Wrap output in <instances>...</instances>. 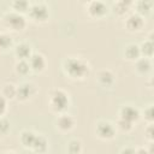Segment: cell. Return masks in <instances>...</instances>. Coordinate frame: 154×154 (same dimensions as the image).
Instances as JSON below:
<instances>
[{
	"label": "cell",
	"mask_w": 154,
	"mask_h": 154,
	"mask_svg": "<svg viewBox=\"0 0 154 154\" xmlns=\"http://www.w3.org/2000/svg\"><path fill=\"white\" fill-rule=\"evenodd\" d=\"M30 67L36 70V71H41L45 69V65H46V60L43 58L42 54H38V53H34L30 55Z\"/></svg>",
	"instance_id": "ba28073f"
},
{
	"label": "cell",
	"mask_w": 154,
	"mask_h": 154,
	"mask_svg": "<svg viewBox=\"0 0 154 154\" xmlns=\"http://www.w3.org/2000/svg\"><path fill=\"white\" fill-rule=\"evenodd\" d=\"M143 25V19L140 14L137 13H134V14H130L126 19V26L130 29V30H138L141 26Z\"/></svg>",
	"instance_id": "9c48e42d"
},
{
	"label": "cell",
	"mask_w": 154,
	"mask_h": 154,
	"mask_svg": "<svg viewBox=\"0 0 154 154\" xmlns=\"http://www.w3.org/2000/svg\"><path fill=\"white\" fill-rule=\"evenodd\" d=\"M58 128L61 130H70L73 126V119L69 114H61L57 120Z\"/></svg>",
	"instance_id": "8fae6325"
},
{
	"label": "cell",
	"mask_w": 154,
	"mask_h": 154,
	"mask_svg": "<svg viewBox=\"0 0 154 154\" xmlns=\"http://www.w3.org/2000/svg\"><path fill=\"white\" fill-rule=\"evenodd\" d=\"M138 117H140V112L134 106L128 105V106L122 107V109H120V118L124 119V120H126V122L132 123L134 120H137Z\"/></svg>",
	"instance_id": "8992f818"
},
{
	"label": "cell",
	"mask_w": 154,
	"mask_h": 154,
	"mask_svg": "<svg viewBox=\"0 0 154 154\" xmlns=\"http://www.w3.org/2000/svg\"><path fill=\"white\" fill-rule=\"evenodd\" d=\"M30 16L36 20H45L48 17V8L46 5L36 2L30 6Z\"/></svg>",
	"instance_id": "5b68a950"
},
{
	"label": "cell",
	"mask_w": 154,
	"mask_h": 154,
	"mask_svg": "<svg viewBox=\"0 0 154 154\" xmlns=\"http://www.w3.org/2000/svg\"><path fill=\"white\" fill-rule=\"evenodd\" d=\"M138 47H140V52L144 54L146 57H150L153 54V41L152 40H147L142 42V45Z\"/></svg>",
	"instance_id": "e0dca14e"
},
{
	"label": "cell",
	"mask_w": 154,
	"mask_h": 154,
	"mask_svg": "<svg viewBox=\"0 0 154 154\" xmlns=\"http://www.w3.org/2000/svg\"><path fill=\"white\" fill-rule=\"evenodd\" d=\"M13 7L16 10H18V11H24L28 7V2L26 1H23V0H17V1L13 2Z\"/></svg>",
	"instance_id": "d4e9b609"
},
{
	"label": "cell",
	"mask_w": 154,
	"mask_h": 154,
	"mask_svg": "<svg viewBox=\"0 0 154 154\" xmlns=\"http://www.w3.org/2000/svg\"><path fill=\"white\" fill-rule=\"evenodd\" d=\"M89 12L93 14V16H101L105 13L106 11V6L103 2L101 1H91L89 4Z\"/></svg>",
	"instance_id": "7c38bea8"
},
{
	"label": "cell",
	"mask_w": 154,
	"mask_h": 154,
	"mask_svg": "<svg viewBox=\"0 0 154 154\" xmlns=\"http://www.w3.org/2000/svg\"><path fill=\"white\" fill-rule=\"evenodd\" d=\"M16 55L20 59V60H25L26 58H30L31 55V49H30V46L28 43H19L17 47H16Z\"/></svg>",
	"instance_id": "30bf717a"
},
{
	"label": "cell",
	"mask_w": 154,
	"mask_h": 154,
	"mask_svg": "<svg viewBox=\"0 0 154 154\" xmlns=\"http://www.w3.org/2000/svg\"><path fill=\"white\" fill-rule=\"evenodd\" d=\"M12 45V37L7 34L0 32V49H5Z\"/></svg>",
	"instance_id": "44dd1931"
},
{
	"label": "cell",
	"mask_w": 154,
	"mask_h": 154,
	"mask_svg": "<svg viewBox=\"0 0 154 154\" xmlns=\"http://www.w3.org/2000/svg\"><path fill=\"white\" fill-rule=\"evenodd\" d=\"M150 67H152V65H150V61H149L148 58L140 59V60H137V63H136V69H137L140 72H147V71L150 70Z\"/></svg>",
	"instance_id": "ac0fdd59"
},
{
	"label": "cell",
	"mask_w": 154,
	"mask_h": 154,
	"mask_svg": "<svg viewBox=\"0 0 154 154\" xmlns=\"http://www.w3.org/2000/svg\"><path fill=\"white\" fill-rule=\"evenodd\" d=\"M118 126L122 129V130H130L131 129V126H132V123H130V122H126V120H124V119H122V118H119V120H118Z\"/></svg>",
	"instance_id": "484cf974"
},
{
	"label": "cell",
	"mask_w": 154,
	"mask_h": 154,
	"mask_svg": "<svg viewBox=\"0 0 154 154\" xmlns=\"http://www.w3.org/2000/svg\"><path fill=\"white\" fill-rule=\"evenodd\" d=\"M64 69L66 73H69L73 78H82L89 72L88 64L84 60L79 58H73V57L67 58L64 61Z\"/></svg>",
	"instance_id": "6da1fadb"
},
{
	"label": "cell",
	"mask_w": 154,
	"mask_h": 154,
	"mask_svg": "<svg viewBox=\"0 0 154 154\" xmlns=\"http://www.w3.org/2000/svg\"><path fill=\"white\" fill-rule=\"evenodd\" d=\"M150 6H152V2L150 1H144V0H141V1H138L137 2V8H138V11L140 12H148L149 10H150Z\"/></svg>",
	"instance_id": "603a6c76"
},
{
	"label": "cell",
	"mask_w": 154,
	"mask_h": 154,
	"mask_svg": "<svg viewBox=\"0 0 154 154\" xmlns=\"http://www.w3.org/2000/svg\"><path fill=\"white\" fill-rule=\"evenodd\" d=\"M129 5H130V2H128V1H126V2H125V1H119V2L114 4V8H116V11H117L118 13H124V12L128 11Z\"/></svg>",
	"instance_id": "cb8c5ba5"
},
{
	"label": "cell",
	"mask_w": 154,
	"mask_h": 154,
	"mask_svg": "<svg viewBox=\"0 0 154 154\" xmlns=\"http://www.w3.org/2000/svg\"><path fill=\"white\" fill-rule=\"evenodd\" d=\"M5 154H14V153H12V152H8V153H5Z\"/></svg>",
	"instance_id": "d6a6232c"
},
{
	"label": "cell",
	"mask_w": 154,
	"mask_h": 154,
	"mask_svg": "<svg viewBox=\"0 0 154 154\" xmlns=\"http://www.w3.org/2000/svg\"><path fill=\"white\" fill-rule=\"evenodd\" d=\"M97 79H99V82H100L101 84H103V85H109V84L113 83V75H112L111 71L103 70V71H101V72L97 75Z\"/></svg>",
	"instance_id": "2e32d148"
},
{
	"label": "cell",
	"mask_w": 154,
	"mask_h": 154,
	"mask_svg": "<svg viewBox=\"0 0 154 154\" xmlns=\"http://www.w3.org/2000/svg\"><path fill=\"white\" fill-rule=\"evenodd\" d=\"M135 154H150V153L147 149H144V148H140V149L135 150Z\"/></svg>",
	"instance_id": "4dcf8cb0"
},
{
	"label": "cell",
	"mask_w": 154,
	"mask_h": 154,
	"mask_svg": "<svg viewBox=\"0 0 154 154\" xmlns=\"http://www.w3.org/2000/svg\"><path fill=\"white\" fill-rule=\"evenodd\" d=\"M51 105L55 111H64L69 105V99L65 91L57 89L51 94Z\"/></svg>",
	"instance_id": "7a4b0ae2"
},
{
	"label": "cell",
	"mask_w": 154,
	"mask_h": 154,
	"mask_svg": "<svg viewBox=\"0 0 154 154\" xmlns=\"http://www.w3.org/2000/svg\"><path fill=\"white\" fill-rule=\"evenodd\" d=\"M35 138H36V135L30 130H24L20 135V141L25 147H32Z\"/></svg>",
	"instance_id": "4fadbf2b"
},
{
	"label": "cell",
	"mask_w": 154,
	"mask_h": 154,
	"mask_svg": "<svg viewBox=\"0 0 154 154\" xmlns=\"http://www.w3.org/2000/svg\"><path fill=\"white\" fill-rule=\"evenodd\" d=\"M2 94L6 96V97H14L16 94H17V88L13 85V84H5L4 85V89H2Z\"/></svg>",
	"instance_id": "ffe728a7"
},
{
	"label": "cell",
	"mask_w": 154,
	"mask_h": 154,
	"mask_svg": "<svg viewBox=\"0 0 154 154\" xmlns=\"http://www.w3.org/2000/svg\"><path fill=\"white\" fill-rule=\"evenodd\" d=\"M10 129V123L7 119L1 118L0 119V132H6Z\"/></svg>",
	"instance_id": "4316f807"
},
{
	"label": "cell",
	"mask_w": 154,
	"mask_h": 154,
	"mask_svg": "<svg viewBox=\"0 0 154 154\" xmlns=\"http://www.w3.org/2000/svg\"><path fill=\"white\" fill-rule=\"evenodd\" d=\"M4 22L8 28H12L14 30H20L25 26V19L24 17L18 12H8L4 16Z\"/></svg>",
	"instance_id": "3957f363"
},
{
	"label": "cell",
	"mask_w": 154,
	"mask_h": 154,
	"mask_svg": "<svg viewBox=\"0 0 154 154\" xmlns=\"http://www.w3.org/2000/svg\"><path fill=\"white\" fill-rule=\"evenodd\" d=\"M141 52H140V47L137 45H128L125 47V57L128 59H137L140 57Z\"/></svg>",
	"instance_id": "9a60e30c"
},
{
	"label": "cell",
	"mask_w": 154,
	"mask_h": 154,
	"mask_svg": "<svg viewBox=\"0 0 154 154\" xmlns=\"http://www.w3.org/2000/svg\"><path fill=\"white\" fill-rule=\"evenodd\" d=\"M67 150L70 154H78L81 152V142L76 140L70 141L67 144Z\"/></svg>",
	"instance_id": "7402d4cb"
},
{
	"label": "cell",
	"mask_w": 154,
	"mask_h": 154,
	"mask_svg": "<svg viewBox=\"0 0 154 154\" xmlns=\"http://www.w3.org/2000/svg\"><path fill=\"white\" fill-rule=\"evenodd\" d=\"M144 116H146V118H147L148 120H152V119H153V107H152V106H149V107L144 111Z\"/></svg>",
	"instance_id": "83f0119b"
},
{
	"label": "cell",
	"mask_w": 154,
	"mask_h": 154,
	"mask_svg": "<svg viewBox=\"0 0 154 154\" xmlns=\"http://www.w3.org/2000/svg\"><path fill=\"white\" fill-rule=\"evenodd\" d=\"M14 67H16L17 73H19V75H26L29 72V70H30V65H29V63L26 60H19V61H17V64H16Z\"/></svg>",
	"instance_id": "d6986e66"
},
{
	"label": "cell",
	"mask_w": 154,
	"mask_h": 154,
	"mask_svg": "<svg viewBox=\"0 0 154 154\" xmlns=\"http://www.w3.org/2000/svg\"><path fill=\"white\" fill-rule=\"evenodd\" d=\"M120 154H135V149L131 148V147H125L122 149Z\"/></svg>",
	"instance_id": "f546056e"
},
{
	"label": "cell",
	"mask_w": 154,
	"mask_h": 154,
	"mask_svg": "<svg viewBox=\"0 0 154 154\" xmlns=\"http://www.w3.org/2000/svg\"><path fill=\"white\" fill-rule=\"evenodd\" d=\"M6 109V100L4 96H0V116L5 112Z\"/></svg>",
	"instance_id": "f1b7e54d"
},
{
	"label": "cell",
	"mask_w": 154,
	"mask_h": 154,
	"mask_svg": "<svg viewBox=\"0 0 154 154\" xmlns=\"http://www.w3.org/2000/svg\"><path fill=\"white\" fill-rule=\"evenodd\" d=\"M36 153H43L46 152L47 149V141L43 136H36L35 141H34V144L31 147Z\"/></svg>",
	"instance_id": "5bb4252c"
},
{
	"label": "cell",
	"mask_w": 154,
	"mask_h": 154,
	"mask_svg": "<svg viewBox=\"0 0 154 154\" xmlns=\"http://www.w3.org/2000/svg\"><path fill=\"white\" fill-rule=\"evenodd\" d=\"M152 129H153V128H152V125H150V126H149V129L147 130V134H148V137H149V138H152V137H153V131H152Z\"/></svg>",
	"instance_id": "1f68e13d"
},
{
	"label": "cell",
	"mask_w": 154,
	"mask_h": 154,
	"mask_svg": "<svg viewBox=\"0 0 154 154\" xmlns=\"http://www.w3.org/2000/svg\"><path fill=\"white\" fill-rule=\"evenodd\" d=\"M96 134L101 138H112L114 136V128L109 122L101 120L96 125Z\"/></svg>",
	"instance_id": "277c9868"
},
{
	"label": "cell",
	"mask_w": 154,
	"mask_h": 154,
	"mask_svg": "<svg viewBox=\"0 0 154 154\" xmlns=\"http://www.w3.org/2000/svg\"><path fill=\"white\" fill-rule=\"evenodd\" d=\"M35 93V85L32 83H23L17 88L16 96L19 100H26L30 96H32Z\"/></svg>",
	"instance_id": "52a82bcc"
}]
</instances>
